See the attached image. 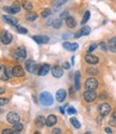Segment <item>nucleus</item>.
<instances>
[{"instance_id": "f257e3e1", "label": "nucleus", "mask_w": 116, "mask_h": 134, "mask_svg": "<svg viewBox=\"0 0 116 134\" xmlns=\"http://www.w3.org/2000/svg\"><path fill=\"white\" fill-rule=\"evenodd\" d=\"M39 101H40L41 105H43V106H50V105L53 104L54 99H53L51 93H49V92H42L40 94Z\"/></svg>"}, {"instance_id": "f03ea898", "label": "nucleus", "mask_w": 116, "mask_h": 134, "mask_svg": "<svg viewBox=\"0 0 116 134\" xmlns=\"http://www.w3.org/2000/svg\"><path fill=\"white\" fill-rule=\"evenodd\" d=\"M26 70L30 73H33V74H38L39 75V71H40V65L36 64L32 60H28L26 62Z\"/></svg>"}, {"instance_id": "7ed1b4c3", "label": "nucleus", "mask_w": 116, "mask_h": 134, "mask_svg": "<svg viewBox=\"0 0 116 134\" xmlns=\"http://www.w3.org/2000/svg\"><path fill=\"white\" fill-rule=\"evenodd\" d=\"M83 98L86 102L90 103V102H94L97 99V93L95 92V90H86L83 93Z\"/></svg>"}, {"instance_id": "20e7f679", "label": "nucleus", "mask_w": 116, "mask_h": 134, "mask_svg": "<svg viewBox=\"0 0 116 134\" xmlns=\"http://www.w3.org/2000/svg\"><path fill=\"white\" fill-rule=\"evenodd\" d=\"M98 110H99V113H100L101 116L106 117V116H108L111 113V106L108 103H103V104H100L99 105Z\"/></svg>"}, {"instance_id": "39448f33", "label": "nucleus", "mask_w": 116, "mask_h": 134, "mask_svg": "<svg viewBox=\"0 0 116 134\" xmlns=\"http://www.w3.org/2000/svg\"><path fill=\"white\" fill-rule=\"evenodd\" d=\"M98 87V81L96 79H88L86 82H85V88L87 90H95Z\"/></svg>"}, {"instance_id": "423d86ee", "label": "nucleus", "mask_w": 116, "mask_h": 134, "mask_svg": "<svg viewBox=\"0 0 116 134\" xmlns=\"http://www.w3.org/2000/svg\"><path fill=\"white\" fill-rule=\"evenodd\" d=\"M14 56H15V58H17V59H24V58H26V56H27V51L23 46L17 47L16 51H15Z\"/></svg>"}, {"instance_id": "0eeeda50", "label": "nucleus", "mask_w": 116, "mask_h": 134, "mask_svg": "<svg viewBox=\"0 0 116 134\" xmlns=\"http://www.w3.org/2000/svg\"><path fill=\"white\" fill-rule=\"evenodd\" d=\"M8 68H6L4 65H0V80L1 81H8L10 77V72H8Z\"/></svg>"}, {"instance_id": "6e6552de", "label": "nucleus", "mask_w": 116, "mask_h": 134, "mask_svg": "<svg viewBox=\"0 0 116 134\" xmlns=\"http://www.w3.org/2000/svg\"><path fill=\"white\" fill-rule=\"evenodd\" d=\"M7 120L10 122V124H15V122L19 121V116L18 114L14 113V111H10V113L7 115Z\"/></svg>"}, {"instance_id": "1a4fd4ad", "label": "nucleus", "mask_w": 116, "mask_h": 134, "mask_svg": "<svg viewBox=\"0 0 116 134\" xmlns=\"http://www.w3.org/2000/svg\"><path fill=\"white\" fill-rule=\"evenodd\" d=\"M1 42L3 43V44H9V43H11V41H12V39H13V37H12V35H11L10 32H8V31H3L2 33H1Z\"/></svg>"}, {"instance_id": "9d476101", "label": "nucleus", "mask_w": 116, "mask_h": 134, "mask_svg": "<svg viewBox=\"0 0 116 134\" xmlns=\"http://www.w3.org/2000/svg\"><path fill=\"white\" fill-rule=\"evenodd\" d=\"M12 75H14L16 77H22L25 75V71L20 65H16L12 69Z\"/></svg>"}, {"instance_id": "9b49d317", "label": "nucleus", "mask_w": 116, "mask_h": 134, "mask_svg": "<svg viewBox=\"0 0 116 134\" xmlns=\"http://www.w3.org/2000/svg\"><path fill=\"white\" fill-rule=\"evenodd\" d=\"M32 39L38 44H45V43H49L50 41L49 37H46V36H33Z\"/></svg>"}, {"instance_id": "f8f14e48", "label": "nucleus", "mask_w": 116, "mask_h": 134, "mask_svg": "<svg viewBox=\"0 0 116 134\" xmlns=\"http://www.w3.org/2000/svg\"><path fill=\"white\" fill-rule=\"evenodd\" d=\"M52 74L54 77H61L62 74H64V70L60 68V66H58V65H55L52 68Z\"/></svg>"}, {"instance_id": "ddd939ff", "label": "nucleus", "mask_w": 116, "mask_h": 134, "mask_svg": "<svg viewBox=\"0 0 116 134\" xmlns=\"http://www.w3.org/2000/svg\"><path fill=\"white\" fill-rule=\"evenodd\" d=\"M85 60H86V62H87V63H89V64H97V63L99 62V58L97 57V56L90 55V54L86 55Z\"/></svg>"}, {"instance_id": "4468645a", "label": "nucleus", "mask_w": 116, "mask_h": 134, "mask_svg": "<svg viewBox=\"0 0 116 134\" xmlns=\"http://www.w3.org/2000/svg\"><path fill=\"white\" fill-rule=\"evenodd\" d=\"M2 18H3V20L6 21L7 24H9V25H11V26H16L17 23H18V20H17L16 18H14V17H12V16H9V15H4Z\"/></svg>"}, {"instance_id": "2eb2a0df", "label": "nucleus", "mask_w": 116, "mask_h": 134, "mask_svg": "<svg viewBox=\"0 0 116 134\" xmlns=\"http://www.w3.org/2000/svg\"><path fill=\"white\" fill-rule=\"evenodd\" d=\"M66 90H64V89H59L57 92H56V100L58 102H64L65 99H66Z\"/></svg>"}, {"instance_id": "dca6fc26", "label": "nucleus", "mask_w": 116, "mask_h": 134, "mask_svg": "<svg viewBox=\"0 0 116 134\" xmlns=\"http://www.w3.org/2000/svg\"><path fill=\"white\" fill-rule=\"evenodd\" d=\"M56 122H57V117L55 115H50L45 120V125L48 127H53Z\"/></svg>"}, {"instance_id": "f3484780", "label": "nucleus", "mask_w": 116, "mask_h": 134, "mask_svg": "<svg viewBox=\"0 0 116 134\" xmlns=\"http://www.w3.org/2000/svg\"><path fill=\"white\" fill-rule=\"evenodd\" d=\"M50 69H51V66H50V64H48V63H44L43 65H41L40 66V71H39V75H42V76H44V75H46L49 72H50Z\"/></svg>"}, {"instance_id": "a211bd4d", "label": "nucleus", "mask_w": 116, "mask_h": 134, "mask_svg": "<svg viewBox=\"0 0 116 134\" xmlns=\"http://www.w3.org/2000/svg\"><path fill=\"white\" fill-rule=\"evenodd\" d=\"M66 24H67V26H68L69 28H74V27L76 26V21H75V19H74L73 17L68 16V17L66 18Z\"/></svg>"}, {"instance_id": "6ab92c4d", "label": "nucleus", "mask_w": 116, "mask_h": 134, "mask_svg": "<svg viewBox=\"0 0 116 134\" xmlns=\"http://www.w3.org/2000/svg\"><path fill=\"white\" fill-rule=\"evenodd\" d=\"M109 49L113 53H116V38H112L109 41Z\"/></svg>"}, {"instance_id": "aec40b11", "label": "nucleus", "mask_w": 116, "mask_h": 134, "mask_svg": "<svg viewBox=\"0 0 116 134\" xmlns=\"http://www.w3.org/2000/svg\"><path fill=\"white\" fill-rule=\"evenodd\" d=\"M80 72H75V76H74V84H75V90H80L81 88V84H80Z\"/></svg>"}, {"instance_id": "412c9836", "label": "nucleus", "mask_w": 116, "mask_h": 134, "mask_svg": "<svg viewBox=\"0 0 116 134\" xmlns=\"http://www.w3.org/2000/svg\"><path fill=\"white\" fill-rule=\"evenodd\" d=\"M23 129H24V126H23L22 124H19V122H15V124H13V131L14 133H19Z\"/></svg>"}, {"instance_id": "4be33fe9", "label": "nucleus", "mask_w": 116, "mask_h": 134, "mask_svg": "<svg viewBox=\"0 0 116 134\" xmlns=\"http://www.w3.org/2000/svg\"><path fill=\"white\" fill-rule=\"evenodd\" d=\"M10 9H11V13H12V14H16V13H18L19 11H20V7H19L18 3L12 4V5L10 7Z\"/></svg>"}, {"instance_id": "5701e85b", "label": "nucleus", "mask_w": 116, "mask_h": 134, "mask_svg": "<svg viewBox=\"0 0 116 134\" xmlns=\"http://www.w3.org/2000/svg\"><path fill=\"white\" fill-rule=\"evenodd\" d=\"M44 124H45V118L43 117V116H39V117H37V119H36V125H37V127H43L44 126Z\"/></svg>"}, {"instance_id": "b1692460", "label": "nucleus", "mask_w": 116, "mask_h": 134, "mask_svg": "<svg viewBox=\"0 0 116 134\" xmlns=\"http://www.w3.org/2000/svg\"><path fill=\"white\" fill-rule=\"evenodd\" d=\"M37 17H38V15L34 13V12H29V13L27 14V16H26V18H27L28 21H33V20H36Z\"/></svg>"}, {"instance_id": "393cba45", "label": "nucleus", "mask_w": 116, "mask_h": 134, "mask_svg": "<svg viewBox=\"0 0 116 134\" xmlns=\"http://www.w3.org/2000/svg\"><path fill=\"white\" fill-rule=\"evenodd\" d=\"M52 25H53V27H54L55 29H58V28H60V27H61V25H62V21H61V18H59V19H55V20H53V23H52Z\"/></svg>"}, {"instance_id": "a878e982", "label": "nucleus", "mask_w": 116, "mask_h": 134, "mask_svg": "<svg viewBox=\"0 0 116 134\" xmlns=\"http://www.w3.org/2000/svg\"><path fill=\"white\" fill-rule=\"evenodd\" d=\"M23 8H24L26 11H31L32 10V3L27 0V1H25L24 3H23Z\"/></svg>"}, {"instance_id": "bb28decb", "label": "nucleus", "mask_w": 116, "mask_h": 134, "mask_svg": "<svg viewBox=\"0 0 116 134\" xmlns=\"http://www.w3.org/2000/svg\"><path fill=\"white\" fill-rule=\"evenodd\" d=\"M70 122H71L72 126H73L75 129H80V128H81V125H80V122H78L77 119H75V118H71V119H70Z\"/></svg>"}, {"instance_id": "cd10ccee", "label": "nucleus", "mask_w": 116, "mask_h": 134, "mask_svg": "<svg viewBox=\"0 0 116 134\" xmlns=\"http://www.w3.org/2000/svg\"><path fill=\"white\" fill-rule=\"evenodd\" d=\"M81 32H82V36H88L90 33V28L88 26H84L82 29H81Z\"/></svg>"}, {"instance_id": "c85d7f7f", "label": "nucleus", "mask_w": 116, "mask_h": 134, "mask_svg": "<svg viewBox=\"0 0 116 134\" xmlns=\"http://www.w3.org/2000/svg\"><path fill=\"white\" fill-rule=\"evenodd\" d=\"M89 16H90L89 11H87V12H85V14H84V16H83V19H82V21H81V24H82V25L86 24V23H87V20L89 19Z\"/></svg>"}, {"instance_id": "c756f323", "label": "nucleus", "mask_w": 116, "mask_h": 134, "mask_svg": "<svg viewBox=\"0 0 116 134\" xmlns=\"http://www.w3.org/2000/svg\"><path fill=\"white\" fill-rule=\"evenodd\" d=\"M15 29H16L17 32L23 33V35H26V33L28 32V30H27L26 28H24V27H15Z\"/></svg>"}, {"instance_id": "7c9ffc66", "label": "nucleus", "mask_w": 116, "mask_h": 134, "mask_svg": "<svg viewBox=\"0 0 116 134\" xmlns=\"http://www.w3.org/2000/svg\"><path fill=\"white\" fill-rule=\"evenodd\" d=\"M87 73L90 74V75H96L98 73V70L97 69H92V68H88L87 69Z\"/></svg>"}, {"instance_id": "2f4dec72", "label": "nucleus", "mask_w": 116, "mask_h": 134, "mask_svg": "<svg viewBox=\"0 0 116 134\" xmlns=\"http://www.w3.org/2000/svg\"><path fill=\"white\" fill-rule=\"evenodd\" d=\"M109 124H110V126H112V127H115V128H116V118H115L114 116H112V117H111V119H110V121H109Z\"/></svg>"}, {"instance_id": "473e14b6", "label": "nucleus", "mask_w": 116, "mask_h": 134, "mask_svg": "<svg viewBox=\"0 0 116 134\" xmlns=\"http://www.w3.org/2000/svg\"><path fill=\"white\" fill-rule=\"evenodd\" d=\"M50 15H51V11H50V10H44L43 12L41 13V16L44 17V18L48 17V16H50Z\"/></svg>"}, {"instance_id": "72a5a7b5", "label": "nucleus", "mask_w": 116, "mask_h": 134, "mask_svg": "<svg viewBox=\"0 0 116 134\" xmlns=\"http://www.w3.org/2000/svg\"><path fill=\"white\" fill-rule=\"evenodd\" d=\"M9 102V100L7 98H0V106H3Z\"/></svg>"}, {"instance_id": "f704fd0d", "label": "nucleus", "mask_w": 116, "mask_h": 134, "mask_svg": "<svg viewBox=\"0 0 116 134\" xmlns=\"http://www.w3.org/2000/svg\"><path fill=\"white\" fill-rule=\"evenodd\" d=\"M62 46H64V48H65V49L70 51V48H71V43H69V42H65V43L62 44Z\"/></svg>"}, {"instance_id": "c9c22d12", "label": "nucleus", "mask_w": 116, "mask_h": 134, "mask_svg": "<svg viewBox=\"0 0 116 134\" xmlns=\"http://www.w3.org/2000/svg\"><path fill=\"white\" fill-rule=\"evenodd\" d=\"M78 48V44L77 43H72L71 44V48H70V52H74Z\"/></svg>"}, {"instance_id": "e433bc0d", "label": "nucleus", "mask_w": 116, "mask_h": 134, "mask_svg": "<svg viewBox=\"0 0 116 134\" xmlns=\"http://www.w3.org/2000/svg\"><path fill=\"white\" fill-rule=\"evenodd\" d=\"M67 2V0H56V5L55 7H60V5H62V4H65Z\"/></svg>"}, {"instance_id": "4c0bfd02", "label": "nucleus", "mask_w": 116, "mask_h": 134, "mask_svg": "<svg viewBox=\"0 0 116 134\" xmlns=\"http://www.w3.org/2000/svg\"><path fill=\"white\" fill-rule=\"evenodd\" d=\"M67 111H68V114H73V115L76 114V110H75L73 107H71V106H70V107H68Z\"/></svg>"}, {"instance_id": "58836bf2", "label": "nucleus", "mask_w": 116, "mask_h": 134, "mask_svg": "<svg viewBox=\"0 0 116 134\" xmlns=\"http://www.w3.org/2000/svg\"><path fill=\"white\" fill-rule=\"evenodd\" d=\"M68 16H69V12H68V11H65L64 13L60 14V18H61V19H66Z\"/></svg>"}, {"instance_id": "ea45409f", "label": "nucleus", "mask_w": 116, "mask_h": 134, "mask_svg": "<svg viewBox=\"0 0 116 134\" xmlns=\"http://www.w3.org/2000/svg\"><path fill=\"white\" fill-rule=\"evenodd\" d=\"M13 133H14V131L11 129H4L2 131V134H13Z\"/></svg>"}, {"instance_id": "a19ab883", "label": "nucleus", "mask_w": 116, "mask_h": 134, "mask_svg": "<svg viewBox=\"0 0 116 134\" xmlns=\"http://www.w3.org/2000/svg\"><path fill=\"white\" fill-rule=\"evenodd\" d=\"M96 48H97V44H91L90 47H89V49H88V53H91L92 51H95Z\"/></svg>"}, {"instance_id": "79ce46f5", "label": "nucleus", "mask_w": 116, "mask_h": 134, "mask_svg": "<svg viewBox=\"0 0 116 134\" xmlns=\"http://www.w3.org/2000/svg\"><path fill=\"white\" fill-rule=\"evenodd\" d=\"M100 47H101L102 51H107V49H108V47H107V45H106V43H101V44H100Z\"/></svg>"}, {"instance_id": "37998d69", "label": "nucleus", "mask_w": 116, "mask_h": 134, "mask_svg": "<svg viewBox=\"0 0 116 134\" xmlns=\"http://www.w3.org/2000/svg\"><path fill=\"white\" fill-rule=\"evenodd\" d=\"M52 133H53V134H59V133H61V130H60V129H54Z\"/></svg>"}, {"instance_id": "c03bdc74", "label": "nucleus", "mask_w": 116, "mask_h": 134, "mask_svg": "<svg viewBox=\"0 0 116 134\" xmlns=\"http://www.w3.org/2000/svg\"><path fill=\"white\" fill-rule=\"evenodd\" d=\"M3 10L6 11V12H8L9 14H12V13H11V9H10V7H4Z\"/></svg>"}, {"instance_id": "a18cd8bd", "label": "nucleus", "mask_w": 116, "mask_h": 134, "mask_svg": "<svg viewBox=\"0 0 116 134\" xmlns=\"http://www.w3.org/2000/svg\"><path fill=\"white\" fill-rule=\"evenodd\" d=\"M81 36H82V32H81V30H80V31H77V32L75 33V36H74V37H75L76 39H78Z\"/></svg>"}, {"instance_id": "49530a36", "label": "nucleus", "mask_w": 116, "mask_h": 134, "mask_svg": "<svg viewBox=\"0 0 116 134\" xmlns=\"http://www.w3.org/2000/svg\"><path fill=\"white\" fill-rule=\"evenodd\" d=\"M64 68L65 69H70V64H69V62H65L64 63Z\"/></svg>"}, {"instance_id": "de8ad7c7", "label": "nucleus", "mask_w": 116, "mask_h": 134, "mask_svg": "<svg viewBox=\"0 0 116 134\" xmlns=\"http://www.w3.org/2000/svg\"><path fill=\"white\" fill-rule=\"evenodd\" d=\"M72 35H71V33L70 32H68V33H65V35H64V39H68L67 37H71Z\"/></svg>"}, {"instance_id": "09e8293b", "label": "nucleus", "mask_w": 116, "mask_h": 134, "mask_svg": "<svg viewBox=\"0 0 116 134\" xmlns=\"http://www.w3.org/2000/svg\"><path fill=\"white\" fill-rule=\"evenodd\" d=\"M4 91H6V89H4L3 87H0V94H2V93H4Z\"/></svg>"}, {"instance_id": "8fccbe9b", "label": "nucleus", "mask_w": 116, "mask_h": 134, "mask_svg": "<svg viewBox=\"0 0 116 134\" xmlns=\"http://www.w3.org/2000/svg\"><path fill=\"white\" fill-rule=\"evenodd\" d=\"M106 132L109 133V134H111V133H112V130H111L110 128H106Z\"/></svg>"}, {"instance_id": "3c124183", "label": "nucleus", "mask_w": 116, "mask_h": 134, "mask_svg": "<svg viewBox=\"0 0 116 134\" xmlns=\"http://www.w3.org/2000/svg\"><path fill=\"white\" fill-rule=\"evenodd\" d=\"M60 111H61V113L64 114V113H65V109H64V108H60Z\"/></svg>"}, {"instance_id": "603ef678", "label": "nucleus", "mask_w": 116, "mask_h": 134, "mask_svg": "<svg viewBox=\"0 0 116 134\" xmlns=\"http://www.w3.org/2000/svg\"><path fill=\"white\" fill-rule=\"evenodd\" d=\"M113 116H114V117H115V118H116V111H115V113H114V114H113Z\"/></svg>"}, {"instance_id": "864d4df0", "label": "nucleus", "mask_w": 116, "mask_h": 134, "mask_svg": "<svg viewBox=\"0 0 116 134\" xmlns=\"http://www.w3.org/2000/svg\"><path fill=\"white\" fill-rule=\"evenodd\" d=\"M0 113H1V110H0Z\"/></svg>"}]
</instances>
